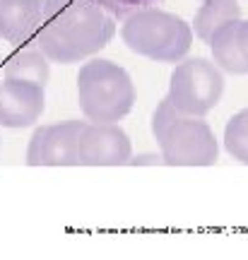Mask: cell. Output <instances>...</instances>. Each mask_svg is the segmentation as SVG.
<instances>
[{
    "instance_id": "cell-1",
    "label": "cell",
    "mask_w": 248,
    "mask_h": 260,
    "mask_svg": "<svg viewBox=\"0 0 248 260\" xmlns=\"http://www.w3.org/2000/svg\"><path fill=\"white\" fill-rule=\"evenodd\" d=\"M116 29V17L99 0H44L34 44L51 63L73 65L109 46Z\"/></svg>"
},
{
    "instance_id": "cell-2",
    "label": "cell",
    "mask_w": 248,
    "mask_h": 260,
    "mask_svg": "<svg viewBox=\"0 0 248 260\" xmlns=\"http://www.w3.org/2000/svg\"><path fill=\"white\" fill-rule=\"evenodd\" d=\"M193 24L159 8H140L123 19V44L157 63H181L193 46Z\"/></svg>"
},
{
    "instance_id": "cell-3",
    "label": "cell",
    "mask_w": 248,
    "mask_h": 260,
    "mask_svg": "<svg viewBox=\"0 0 248 260\" xmlns=\"http://www.w3.org/2000/svg\"><path fill=\"white\" fill-rule=\"evenodd\" d=\"M77 104L89 123H118L135 106V84L118 63L92 58L77 73Z\"/></svg>"
},
{
    "instance_id": "cell-4",
    "label": "cell",
    "mask_w": 248,
    "mask_h": 260,
    "mask_svg": "<svg viewBox=\"0 0 248 260\" xmlns=\"http://www.w3.org/2000/svg\"><path fill=\"white\" fill-rule=\"evenodd\" d=\"M224 94V70L207 58H183L169 77V99L185 116L205 118Z\"/></svg>"
},
{
    "instance_id": "cell-5",
    "label": "cell",
    "mask_w": 248,
    "mask_h": 260,
    "mask_svg": "<svg viewBox=\"0 0 248 260\" xmlns=\"http://www.w3.org/2000/svg\"><path fill=\"white\" fill-rule=\"evenodd\" d=\"M154 140L166 167H212L220 157L214 130L198 116L181 113Z\"/></svg>"
},
{
    "instance_id": "cell-6",
    "label": "cell",
    "mask_w": 248,
    "mask_h": 260,
    "mask_svg": "<svg viewBox=\"0 0 248 260\" xmlns=\"http://www.w3.org/2000/svg\"><path fill=\"white\" fill-rule=\"evenodd\" d=\"M84 121H63L39 125L27 147L29 167H80V142L87 128Z\"/></svg>"
},
{
    "instance_id": "cell-7",
    "label": "cell",
    "mask_w": 248,
    "mask_h": 260,
    "mask_svg": "<svg viewBox=\"0 0 248 260\" xmlns=\"http://www.w3.org/2000/svg\"><path fill=\"white\" fill-rule=\"evenodd\" d=\"M130 159L133 145L118 123H87L80 142V167H126Z\"/></svg>"
},
{
    "instance_id": "cell-8",
    "label": "cell",
    "mask_w": 248,
    "mask_h": 260,
    "mask_svg": "<svg viewBox=\"0 0 248 260\" xmlns=\"http://www.w3.org/2000/svg\"><path fill=\"white\" fill-rule=\"evenodd\" d=\"M46 109V87L19 80L0 82V125L29 128Z\"/></svg>"
},
{
    "instance_id": "cell-9",
    "label": "cell",
    "mask_w": 248,
    "mask_h": 260,
    "mask_svg": "<svg viewBox=\"0 0 248 260\" xmlns=\"http://www.w3.org/2000/svg\"><path fill=\"white\" fill-rule=\"evenodd\" d=\"M44 19V0H0V39L27 44L37 37Z\"/></svg>"
},
{
    "instance_id": "cell-10",
    "label": "cell",
    "mask_w": 248,
    "mask_h": 260,
    "mask_svg": "<svg viewBox=\"0 0 248 260\" xmlns=\"http://www.w3.org/2000/svg\"><path fill=\"white\" fill-rule=\"evenodd\" d=\"M239 22L241 19L220 27L207 44L212 51V60L229 75H248V58L243 56L239 41Z\"/></svg>"
},
{
    "instance_id": "cell-11",
    "label": "cell",
    "mask_w": 248,
    "mask_h": 260,
    "mask_svg": "<svg viewBox=\"0 0 248 260\" xmlns=\"http://www.w3.org/2000/svg\"><path fill=\"white\" fill-rule=\"evenodd\" d=\"M48 77H51V60L39 46L22 48L5 63V80H19V82L46 87Z\"/></svg>"
},
{
    "instance_id": "cell-12",
    "label": "cell",
    "mask_w": 248,
    "mask_h": 260,
    "mask_svg": "<svg viewBox=\"0 0 248 260\" xmlns=\"http://www.w3.org/2000/svg\"><path fill=\"white\" fill-rule=\"evenodd\" d=\"M236 19H241V5L236 0H202V5L195 12L193 31L200 41L210 44L217 29Z\"/></svg>"
},
{
    "instance_id": "cell-13",
    "label": "cell",
    "mask_w": 248,
    "mask_h": 260,
    "mask_svg": "<svg viewBox=\"0 0 248 260\" xmlns=\"http://www.w3.org/2000/svg\"><path fill=\"white\" fill-rule=\"evenodd\" d=\"M224 149L229 152L234 159H239L241 164L248 167V135L243 130V123H241V116L234 113L227 125H224Z\"/></svg>"
},
{
    "instance_id": "cell-14",
    "label": "cell",
    "mask_w": 248,
    "mask_h": 260,
    "mask_svg": "<svg viewBox=\"0 0 248 260\" xmlns=\"http://www.w3.org/2000/svg\"><path fill=\"white\" fill-rule=\"evenodd\" d=\"M178 116H181V111H178L174 104H171V99H169V96H164L162 102L157 104L154 113H152V135H154V138H157V135H162V133H164V130L169 128V125H171Z\"/></svg>"
},
{
    "instance_id": "cell-15",
    "label": "cell",
    "mask_w": 248,
    "mask_h": 260,
    "mask_svg": "<svg viewBox=\"0 0 248 260\" xmlns=\"http://www.w3.org/2000/svg\"><path fill=\"white\" fill-rule=\"evenodd\" d=\"M130 164L133 167H159V164H164V159H162V154L145 152V154H135V157L130 159Z\"/></svg>"
},
{
    "instance_id": "cell-16",
    "label": "cell",
    "mask_w": 248,
    "mask_h": 260,
    "mask_svg": "<svg viewBox=\"0 0 248 260\" xmlns=\"http://www.w3.org/2000/svg\"><path fill=\"white\" fill-rule=\"evenodd\" d=\"M239 41H241V48H243V56L248 58V19L239 22Z\"/></svg>"
},
{
    "instance_id": "cell-17",
    "label": "cell",
    "mask_w": 248,
    "mask_h": 260,
    "mask_svg": "<svg viewBox=\"0 0 248 260\" xmlns=\"http://www.w3.org/2000/svg\"><path fill=\"white\" fill-rule=\"evenodd\" d=\"M239 116H241V123H243V130H246V135H248V109H241Z\"/></svg>"
}]
</instances>
